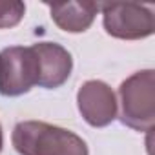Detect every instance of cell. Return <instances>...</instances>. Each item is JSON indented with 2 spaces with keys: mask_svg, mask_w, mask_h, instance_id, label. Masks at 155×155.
<instances>
[{
  "mask_svg": "<svg viewBox=\"0 0 155 155\" xmlns=\"http://www.w3.org/2000/svg\"><path fill=\"white\" fill-rule=\"evenodd\" d=\"M53 22L68 33H82L86 31L97 13L101 4L97 2H68V4H48Z\"/></svg>",
  "mask_w": 155,
  "mask_h": 155,
  "instance_id": "7",
  "label": "cell"
},
{
  "mask_svg": "<svg viewBox=\"0 0 155 155\" xmlns=\"http://www.w3.org/2000/svg\"><path fill=\"white\" fill-rule=\"evenodd\" d=\"M38 79L40 64L33 46H11L0 51V95H24L33 86H38Z\"/></svg>",
  "mask_w": 155,
  "mask_h": 155,
  "instance_id": "3",
  "label": "cell"
},
{
  "mask_svg": "<svg viewBox=\"0 0 155 155\" xmlns=\"http://www.w3.org/2000/svg\"><path fill=\"white\" fill-rule=\"evenodd\" d=\"M104 29L108 35L122 40L146 38L155 31L153 9L137 2H104L101 4Z\"/></svg>",
  "mask_w": 155,
  "mask_h": 155,
  "instance_id": "4",
  "label": "cell"
},
{
  "mask_svg": "<svg viewBox=\"0 0 155 155\" xmlns=\"http://www.w3.org/2000/svg\"><path fill=\"white\" fill-rule=\"evenodd\" d=\"M33 49L37 51L38 64H40V79L38 86L46 90L60 88L71 73L73 58L62 46L55 42H38L33 44Z\"/></svg>",
  "mask_w": 155,
  "mask_h": 155,
  "instance_id": "6",
  "label": "cell"
},
{
  "mask_svg": "<svg viewBox=\"0 0 155 155\" xmlns=\"http://www.w3.org/2000/svg\"><path fill=\"white\" fill-rule=\"evenodd\" d=\"M79 111L93 128H104L117 117V101L111 88L102 81H88L77 93Z\"/></svg>",
  "mask_w": 155,
  "mask_h": 155,
  "instance_id": "5",
  "label": "cell"
},
{
  "mask_svg": "<svg viewBox=\"0 0 155 155\" xmlns=\"http://www.w3.org/2000/svg\"><path fill=\"white\" fill-rule=\"evenodd\" d=\"M26 13L22 2H0V29L17 26Z\"/></svg>",
  "mask_w": 155,
  "mask_h": 155,
  "instance_id": "8",
  "label": "cell"
},
{
  "mask_svg": "<svg viewBox=\"0 0 155 155\" xmlns=\"http://www.w3.org/2000/svg\"><path fill=\"white\" fill-rule=\"evenodd\" d=\"M120 120L137 131H151L155 124V75L153 69L133 73L119 88Z\"/></svg>",
  "mask_w": 155,
  "mask_h": 155,
  "instance_id": "2",
  "label": "cell"
},
{
  "mask_svg": "<svg viewBox=\"0 0 155 155\" xmlns=\"http://www.w3.org/2000/svg\"><path fill=\"white\" fill-rule=\"evenodd\" d=\"M2 142H4V139H2V126H0V150H2Z\"/></svg>",
  "mask_w": 155,
  "mask_h": 155,
  "instance_id": "9",
  "label": "cell"
},
{
  "mask_svg": "<svg viewBox=\"0 0 155 155\" xmlns=\"http://www.w3.org/2000/svg\"><path fill=\"white\" fill-rule=\"evenodd\" d=\"M11 140L20 155H88L86 142L77 133L42 120L18 122Z\"/></svg>",
  "mask_w": 155,
  "mask_h": 155,
  "instance_id": "1",
  "label": "cell"
}]
</instances>
